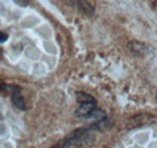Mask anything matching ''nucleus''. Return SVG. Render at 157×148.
<instances>
[{
  "label": "nucleus",
  "instance_id": "nucleus-1",
  "mask_svg": "<svg viewBox=\"0 0 157 148\" xmlns=\"http://www.w3.org/2000/svg\"><path fill=\"white\" fill-rule=\"evenodd\" d=\"M92 126L88 128H82V129H76L73 132H70L64 140H62L59 143H57L56 146H53L52 148H69L74 145H82L86 143L91 140V132L93 131Z\"/></svg>",
  "mask_w": 157,
  "mask_h": 148
},
{
  "label": "nucleus",
  "instance_id": "nucleus-2",
  "mask_svg": "<svg viewBox=\"0 0 157 148\" xmlns=\"http://www.w3.org/2000/svg\"><path fill=\"white\" fill-rule=\"evenodd\" d=\"M97 107V101L94 102H88V103H80L78 109L75 111V117L78 118H87V115Z\"/></svg>",
  "mask_w": 157,
  "mask_h": 148
},
{
  "label": "nucleus",
  "instance_id": "nucleus-3",
  "mask_svg": "<svg viewBox=\"0 0 157 148\" xmlns=\"http://www.w3.org/2000/svg\"><path fill=\"white\" fill-rule=\"evenodd\" d=\"M128 49L133 55L139 56V57L145 56L146 52L149 51L147 46L145 44H143V43H139V41H129L128 43Z\"/></svg>",
  "mask_w": 157,
  "mask_h": 148
},
{
  "label": "nucleus",
  "instance_id": "nucleus-4",
  "mask_svg": "<svg viewBox=\"0 0 157 148\" xmlns=\"http://www.w3.org/2000/svg\"><path fill=\"white\" fill-rule=\"evenodd\" d=\"M154 120V118L151 115H137L134 118H132L128 123V128H138L140 125H144V124H149Z\"/></svg>",
  "mask_w": 157,
  "mask_h": 148
},
{
  "label": "nucleus",
  "instance_id": "nucleus-5",
  "mask_svg": "<svg viewBox=\"0 0 157 148\" xmlns=\"http://www.w3.org/2000/svg\"><path fill=\"white\" fill-rule=\"evenodd\" d=\"M76 6H78V10L82 14H85L86 16H90L91 17V16L94 15V6L88 0H78Z\"/></svg>",
  "mask_w": 157,
  "mask_h": 148
},
{
  "label": "nucleus",
  "instance_id": "nucleus-6",
  "mask_svg": "<svg viewBox=\"0 0 157 148\" xmlns=\"http://www.w3.org/2000/svg\"><path fill=\"white\" fill-rule=\"evenodd\" d=\"M11 98H12V103L15 107H17L21 111H25L27 109V105H25V101L22 96V91H17V92L12 93L11 95Z\"/></svg>",
  "mask_w": 157,
  "mask_h": 148
},
{
  "label": "nucleus",
  "instance_id": "nucleus-7",
  "mask_svg": "<svg viewBox=\"0 0 157 148\" xmlns=\"http://www.w3.org/2000/svg\"><path fill=\"white\" fill-rule=\"evenodd\" d=\"M86 119H94L96 121H103V120H106V113L103 111V109L96 107L93 111L87 115Z\"/></svg>",
  "mask_w": 157,
  "mask_h": 148
},
{
  "label": "nucleus",
  "instance_id": "nucleus-8",
  "mask_svg": "<svg viewBox=\"0 0 157 148\" xmlns=\"http://www.w3.org/2000/svg\"><path fill=\"white\" fill-rule=\"evenodd\" d=\"M76 101H78V103H88V102H94L96 100H94V97H92L91 95H88V93L86 92H76Z\"/></svg>",
  "mask_w": 157,
  "mask_h": 148
},
{
  "label": "nucleus",
  "instance_id": "nucleus-9",
  "mask_svg": "<svg viewBox=\"0 0 157 148\" xmlns=\"http://www.w3.org/2000/svg\"><path fill=\"white\" fill-rule=\"evenodd\" d=\"M7 34L6 33H4V32H1L0 31V43H4V41H6L7 40Z\"/></svg>",
  "mask_w": 157,
  "mask_h": 148
},
{
  "label": "nucleus",
  "instance_id": "nucleus-10",
  "mask_svg": "<svg viewBox=\"0 0 157 148\" xmlns=\"http://www.w3.org/2000/svg\"><path fill=\"white\" fill-rule=\"evenodd\" d=\"M1 57H2V51L0 50V60H1Z\"/></svg>",
  "mask_w": 157,
  "mask_h": 148
}]
</instances>
